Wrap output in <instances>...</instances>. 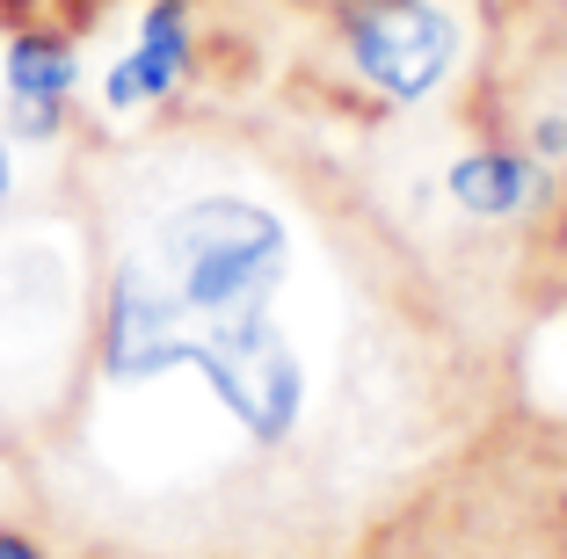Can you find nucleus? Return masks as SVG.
Listing matches in <instances>:
<instances>
[{"label": "nucleus", "instance_id": "nucleus-1", "mask_svg": "<svg viewBox=\"0 0 567 559\" xmlns=\"http://www.w3.org/2000/svg\"><path fill=\"white\" fill-rule=\"evenodd\" d=\"M102 363L117 385H146L167 371H197L212 385V400L248 428L255 444H284L306 414V371L299 349L284 342V328L262 313H161L138 291H110V334H102Z\"/></svg>", "mask_w": 567, "mask_h": 559}, {"label": "nucleus", "instance_id": "nucleus-2", "mask_svg": "<svg viewBox=\"0 0 567 559\" xmlns=\"http://www.w3.org/2000/svg\"><path fill=\"white\" fill-rule=\"evenodd\" d=\"M458 51V22L436 0H364L350 15V59L371 87L401 102H422L451 73Z\"/></svg>", "mask_w": 567, "mask_h": 559}, {"label": "nucleus", "instance_id": "nucleus-3", "mask_svg": "<svg viewBox=\"0 0 567 559\" xmlns=\"http://www.w3.org/2000/svg\"><path fill=\"white\" fill-rule=\"evenodd\" d=\"M183 73V8H153L146 15V44L110 73V110H138V102L167 95Z\"/></svg>", "mask_w": 567, "mask_h": 559}, {"label": "nucleus", "instance_id": "nucleus-4", "mask_svg": "<svg viewBox=\"0 0 567 559\" xmlns=\"http://www.w3.org/2000/svg\"><path fill=\"white\" fill-rule=\"evenodd\" d=\"M451 197L466 204L473 218H509L517 204H532V161L517 153H473L451 167Z\"/></svg>", "mask_w": 567, "mask_h": 559}, {"label": "nucleus", "instance_id": "nucleus-5", "mask_svg": "<svg viewBox=\"0 0 567 559\" xmlns=\"http://www.w3.org/2000/svg\"><path fill=\"white\" fill-rule=\"evenodd\" d=\"M66 81H73V59L51 44V37H22V44L8 51V87H16L37 116H44V102L66 95Z\"/></svg>", "mask_w": 567, "mask_h": 559}, {"label": "nucleus", "instance_id": "nucleus-6", "mask_svg": "<svg viewBox=\"0 0 567 559\" xmlns=\"http://www.w3.org/2000/svg\"><path fill=\"white\" fill-rule=\"evenodd\" d=\"M0 559H37L30 545H16V538H0Z\"/></svg>", "mask_w": 567, "mask_h": 559}, {"label": "nucleus", "instance_id": "nucleus-7", "mask_svg": "<svg viewBox=\"0 0 567 559\" xmlns=\"http://www.w3.org/2000/svg\"><path fill=\"white\" fill-rule=\"evenodd\" d=\"M8 182H16V167H8V146H0V204H8Z\"/></svg>", "mask_w": 567, "mask_h": 559}]
</instances>
